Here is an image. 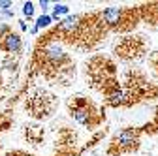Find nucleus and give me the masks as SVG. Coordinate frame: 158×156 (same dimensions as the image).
Returning <instances> with one entry per match:
<instances>
[{
  "instance_id": "obj_1",
  "label": "nucleus",
  "mask_w": 158,
  "mask_h": 156,
  "mask_svg": "<svg viewBox=\"0 0 158 156\" xmlns=\"http://www.w3.org/2000/svg\"><path fill=\"white\" fill-rule=\"evenodd\" d=\"M56 104H58L56 98L45 90H38L30 98H27V109L30 111L34 119H47V117H51L56 109Z\"/></svg>"
},
{
  "instance_id": "obj_2",
  "label": "nucleus",
  "mask_w": 158,
  "mask_h": 156,
  "mask_svg": "<svg viewBox=\"0 0 158 156\" xmlns=\"http://www.w3.org/2000/svg\"><path fill=\"white\" fill-rule=\"evenodd\" d=\"M68 107H70V115H72V119L75 121V122H79V124H83V126H94L98 121L94 119V105L87 100V98H83V96H77V98H72L70 100V104H68Z\"/></svg>"
},
{
  "instance_id": "obj_3",
  "label": "nucleus",
  "mask_w": 158,
  "mask_h": 156,
  "mask_svg": "<svg viewBox=\"0 0 158 156\" xmlns=\"http://www.w3.org/2000/svg\"><path fill=\"white\" fill-rule=\"evenodd\" d=\"M100 17H102V23L106 25V27H118L123 23V17H124V10L123 8H106L102 13H100Z\"/></svg>"
},
{
  "instance_id": "obj_4",
  "label": "nucleus",
  "mask_w": 158,
  "mask_h": 156,
  "mask_svg": "<svg viewBox=\"0 0 158 156\" xmlns=\"http://www.w3.org/2000/svg\"><path fill=\"white\" fill-rule=\"evenodd\" d=\"M117 145L121 147V149H126V150L134 149L137 145V130H134V128L123 130L121 133L117 135Z\"/></svg>"
},
{
  "instance_id": "obj_5",
  "label": "nucleus",
  "mask_w": 158,
  "mask_h": 156,
  "mask_svg": "<svg viewBox=\"0 0 158 156\" xmlns=\"http://www.w3.org/2000/svg\"><path fill=\"white\" fill-rule=\"evenodd\" d=\"M23 47V40H21V36L19 34H13L10 32L2 42H0V49L6 51V53H19Z\"/></svg>"
},
{
  "instance_id": "obj_6",
  "label": "nucleus",
  "mask_w": 158,
  "mask_h": 156,
  "mask_svg": "<svg viewBox=\"0 0 158 156\" xmlns=\"http://www.w3.org/2000/svg\"><path fill=\"white\" fill-rule=\"evenodd\" d=\"M42 135H44V128L40 126H27V139L32 145H38L42 141Z\"/></svg>"
},
{
  "instance_id": "obj_7",
  "label": "nucleus",
  "mask_w": 158,
  "mask_h": 156,
  "mask_svg": "<svg viewBox=\"0 0 158 156\" xmlns=\"http://www.w3.org/2000/svg\"><path fill=\"white\" fill-rule=\"evenodd\" d=\"M70 11V8L66 6V4H55L53 6V21H55V19H58V17H62V15H66Z\"/></svg>"
},
{
  "instance_id": "obj_8",
  "label": "nucleus",
  "mask_w": 158,
  "mask_h": 156,
  "mask_svg": "<svg viewBox=\"0 0 158 156\" xmlns=\"http://www.w3.org/2000/svg\"><path fill=\"white\" fill-rule=\"evenodd\" d=\"M51 23H53V17H51V15H47V13H44V15H40V17H38V21H36V28H47Z\"/></svg>"
},
{
  "instance_id": "obj_9",
  "label": "nucleus",
  "mask_w": 158,
  "mask_h": 156,
  "mask_svg": "<svg viewBox=\"0 0 158 156\" xmlns=\"http://www.w3.org/2000/svg\"><path fill=\"white\" fill-rule=\"evenodd\" d=\"M23 15L28 17V19L34 17V2H25L23 4Z\"/></svg>"
},
{
  "instance_id": "obj_10",
  "label": "nucleus",
  "mask_w": 158,
  "mask_h": 156,
  "mask_svg": "<svg viewBox=\"0 0 158 156\" xmlns=\"http://www.w3.org/2000/svg\"><path fill=\"white\" fill-rule=\"evenodd\" d=\"M40 8H42L44 11H47L49 10V2H47V0H42V2H40Z\"/></svg>"
},
{
  "instance_id": "obj_11",
  "label": "nucleus",
  "mask_w": 158,
  "mask_h": 156,
  "mask_svg": "<svg viewBox=\"0 0 158 156\" xmlns=\"http://www.w3.org/2000/svg\"><path fill=\"white\" fill-rule=\"evenodd\" d=\"M19 28H21V30H27V23H25V21H19Z\"/></svg>"
},
{
  "instance_id": "obj_12",
  "label": "nucleus",
  "mask_w": 158,
  "mask_h": 156,
  "mask_svg": "<svg viewBox=\"0 0 158 156\" xmlns=\"http://www.w3.org/2000/svg\"><path fill=\"white\" fill-rule=\"evenodd\" d=\"M156 119H158V107H156Z\"/></svg>"
},
{
  "instance_id": "obj_13",
  "label": "nucleus",
  "mask_w": 158,
  "mask_h": 156,
  "mask_svg": "<svg viewBox=\"0 0 158 156\" xmlns=\"http://www.w3.org/2000/svg\"><path fill=\"white\" fill-rule=\"evenodd\" d=\"M111 156H118V154H111Z\"/></svg>"
},
{
  "instance_id": "obj_14",
  "label": "nucleus",
  "mask_w": 158,
  "mask_h": 156,
  "mask_svg": "<svg viewBox=\"0 0 158 156\" xmlns=\"http://www.w3.org/2000/svg\"><path fill=\"white\" fill-rule=\"evenodd\" d=\"M154 10H156V13H158V8H154Z\"/></svg>"
}]
</instances>
